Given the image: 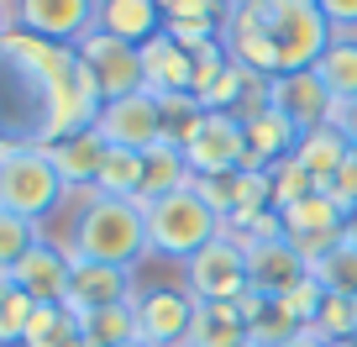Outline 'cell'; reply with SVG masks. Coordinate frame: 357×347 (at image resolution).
<instances>
[{
	"label": "cell",
	"mask_w": 357,
	"mask_h": 347,
	"mask_svg": "<svg viewBox=\"0 0 357 347\" xmlns=\"http://www.w3.org/2000/svg\"><path fill=\"white\" fill-rule=\"evenodd\" d=\"M68 253L84 263H111V269H137L147 258V205L126 195H89L84 211L74 216Z\"/></svg>",
	"instance_id": "1"
},
{
	"label": "cell",
	"mask_w": 357,
	"mask_h": 347,
	"mask_svg": "<svg viewBox=\"0 0 357 347\" xmlns=\"http://www.w3.org/2000/svg\"><path fill=\"white\" fill-rule=\"evenodd\" d=\"M226 232L221 211L205 200L200 190H178V195H163V200H147V253L153 258H195L200 247H211L215 237Z\"/></svg>",
	"instance_id": "2"
},
{
	"label": "cell",
	"mask_w": 357,
	"mask_h": 347,
	"mask_svg": "<svg viewBox=\"0 0 357 347\" xmlns=\"http://www.w3.org/2000/svg\"><path fill=\"white\" fill-rule=\"evenodd\" d=\"M63 190L68 184L58 179V168H53L43 142H6L0 147V205L6 211H16V216L43 226L58 211Z\"/></svg>",
	"instance_id": "3"
},
{
	"label": "cell",
	"mask_w": 357,
	"mask_h": 347,
	"mask_svg": "<svg viewBox=\"0 0 357 347\" xmlns=\"http://www.w3.org/2000/svg\"><path fill=\"white\" fill-rule=\"evenodd\" d=\"M257 11H263V27L273 37V53H279V74L315 68L336 37L331 22L315 11V0H257Z\"/></svg>",
	"instance_id": "4"
},
{
	"label": "cell",
	"mask_w": 357,
	"mask_h": 347,
	"mask_svg": "<svg viewBox=\"0 0 357 347\" xmlns=\"http://www.w3.org/2000/svg\"><path fill=\"white\" fill-rule=\"evenodd\" d=\"M184 290L200 305H231L247 290V253L236 237H215L211 247H200L195 258H184Z\"/></svg>",
	"instance_id": "5"
},
{
	"label": "cell",
	"mask_w": 357,
	"mask_h": 347,
	"mask_svg": "<svg viewBox=\"0 0 357 347\" xmlns=\"http://www.w3.org/2000/svg\"><path fill=\"white\" fill-rule=\"evenodd\" d=\"M184 158H190L195 179H215V174H236L247 168V132L236 111H205L195 132L184 137Z\"/></svg>",
	"instance_id": "6"
},
{
	"label": "cell",
	"mask_w": 357,
	"mask_h": 347,
	"mask_svg": "<svg viewBox=\"0 0 357 347\" xmlns=\"http://www.w3.org/2000/svg\"><path fill=\"white\" fill-rule=\"evenodd\" d=\"M95 6L100 0H11V27L37 43L79 47L95 32Z\"/></svg>",
	"instance_id": "7"
},
{
	"label": "cell",
	"mask_w": 357,
	"mask_h": 347,
	"mask_svg": "<svg viewBox=\"0 0 357 347\" xmlns=\"http://www.w3.org/2000/svg\"><path fill=\"white\" fill-rule=\"evenodd\" d=\"M95 132L105 137V147H126V153H147L153 142H163V105L153 90L105 101L95 116Z\"/></svg>",
	"instance_id": "8"
},
{
	"label": "cell",
	"mask_w": 357,
	"mask_h": 347,
	"mask_svg": "<svg viewBox=\"0 0 357 347\" xmlns=\"http://www.w3.org/2000/svg\"><path fill=\"white\" fill-rule=\"evenodd\" d=\"M79 64L89 68L100 101H121V95L147 90V84H142V53H137L132 43L105 37V32H89L84 43H79Z\"/></svg>",
	"instance_id": "9"
},
{
	"label": "cell",
	"mask_w": 357,
	"mask_h": 347,
	"mask_svg": "<svg viewBox=\"0 0 357 347\" xmlns=\"http://www.w3.org/2000/svg\"><path fill=\"white\" fill-rule=\"evenodd\" d=\"M68 279H74V253L47 232L26 247V258L11 269V284L22 295H32V305H63L68 300Z\"/></svg>",
	"instance_id": "10"
},
{
	"label": "cell",
	"mask_w": 357,
	"mask_h": 347,
	"mask_svg": "<svg viewBox=\"0 0 357 347\" xmlns=\"http://www.w3.org/2000/svg\"><path fill=\"white\" fill-rule=\"evenodd\" d=\"M242 253H247V284L263 290L268 300H279L294 284L310 279V258H305L289 237H263V242H247Z\"/></svg>",
	"instance_id": "11"
},
{
	"label": "cell",
	"mask_w": 357,
	"mask_h": 347,
	"mask_svg": "<svg viewBox=\"0 0 357 347\" xmlns=\"http://www.w3.org/2000/svg\"><path fill=\"white\" fill-rule=\"evenodd\" d=\"M279 221H284V237H289V242L300 247L310 263H315L321 253H331V247L347 237V211L331 200V195H321V190H315L310 200L279 211Z\"/></svg>",
	"instance_id": "12"
},
{
	"label": "cell",
	"mask_w": 357,
	"mask_h": 347,
	"mask_svg": "<svg viewBox=\"0 0 357 347\" xmlns=\"http://www.w3.org/2000/svg\"><path fill=\"white\" fill-rule=\"evenodd\" d=\"M263 105H273L279 116H289L300 132H315V126H326V116H331V95H326V84L315 79V68H294V74H273L263 79Z\"/></svg>",
	"instance_id": "13"
},
{
	"label": "cell",
	"mask_w": 357,
	"mask_h": 347,
	"mask_svg": "<svg viewBox=\"0 0 357 347\" xmlns=\"http://www.w3.org/2000/svg\"><path fill=\"white\" fill-rule=\"evenodd\" d=\"M195 321L190 290H137V342L147 347H184Z\"/></svg>",
	"instance_id": "14"
},
{
	"label": "cell",
	"mask_w": 357,
	"mask_h": 347,
	"mask_svg": "<svg viewBox=\"0 0 357 347\" xmlns=\"http://www.w3.org/2000/svg\"><path fill=\"white\" fill-rule=\"evenodd\" d=\"M242 132H247V168H279L300 153V126L289 116H279L273 105L242 111Z\"/></svg>",
	"instance_id": "15"
},
{
	"label": "cell",
	"mask_w": 357,
	"mask_h": 347,
	"mask_svg": "<svg viewBox=\"0 0 357 347\" xmlns=\"http://www.w3.org/2000/svg\"><path fill=\"white\" fill-rule=\"evenodd\" d=\"M137 300V284L132 269H111V263H84L74 258V279H68V311L89 316V311H105V305H126Z\"/></svg>",
	"instance_id": "16"
},
{
	"label": "cell",
	"mask_w": 357,
	"mask_h": 347,
	"mask_svg": "<svg viewBox=\"0 0 357 347\" xmlns=\"http://www.w3.org/2000/svg\"><path fill=\"white\" fill-rule=\"evenodd\" d=\"M43 147H47L58 179H63L68 190H89V195H95L100 163H105V153H111L105 137L95 132V126H84V132H63V137H53V142H43Z\"/></svg>",
	"instance_id": "17"
},
{
	"label": "cell",
	"mask_w": 357,
	"mask_h": 347,
	"mask_svg": "<svg viewBox=\"0 0 357 347\" xmlns=\"http://www.w3.org/2000/svg\"><path fill=\"white\" fill-rule=\"evenodd\" d=\"M137 53H142V84L153 95H195V53H184L168 32H158Z\"/></svg>",
	"instance_id": "18"
},
{
	"label": "cell",
	"mask_w": 357,
	"mask_h": 347,
	"mask_svg": "<svg viewBox=\"0 0 357 347\" xmlns=\"http://www.w3.org/2000/svg\"><path fill=\"white\" fill-rule=\"evenodd\" d=\"M163 0H100L95 6V32L116 37V43H153L158 32H163Z\"/></svg>",
	"instance_id": "19"
},
{
	"label": "cell",
	"mask_w": 357,
	"mask_h": 347,
	"mask_svg": "<svg viewBox=\"0 0 357 347\" xmlns=\"http://www.w3.org/2000/svg\"><path fill=\"white\" fill-rule=\"evenodd\" d=\"M190 184H195V168H190V158H184V147H178V142H168V137H163V142H153L142 153V205L190 190Z\"/></svg>",
	"instance_id": "20"
},
{
	"label": "cell",
	"mask_w": 357,
	"mask_h": 347,
	"mask_svg": "<svg viewBox=\"0 0 357 347\" xmlns=\"http://www.w3.org/2000/svg\"><path fill=\"white\" fill-rule=\"evenodd\" d=\"M252 342V326L236 316V305H200L195 300V321L184 347H247Z\"/></svg>",
	"instance_id": "21"
},
{
	"label": "cell",
	"mask_w": 357,
	"mask_h": 347,
	"mask_svg": "<svg viewBox=\"0 0 357 347\" xmlns=\"http://www.w3.org/2000/svg\"><path fill=\"white\" fill-rule=\"evenodd\" d=\"M294 158L315 174V184H331L336 174H342V163L352 158V142H347L336 126H315V132L300 137V153H294Z\"/></svg>",
	"instance_id": "22"
},
{
	"label": "cell",
	"mask_w": 357,
	"mask_h": 347,
	"mask_svg": "<svg viewBox=\"0 0 357 347\" xmlns=\"http://www.w3.org/2000/svg\"><path fill=\"white\" fill-rule=\"evenodd\" d=\"M84 342V316L68 305H37L22 347H79Z\"/></svg>",
	"instance_id": "23"
},
{
	"label": "cell",
	"mask_w": 357,
	"mask_h": 347,
	"mask_svg": "<svg viewBox=\"0 0 357 347\" xmlns=\"http://www.w3.org/2000/svg\"><path fill=\"white\" fill-rule=\"evenodd\" d=\"M315 79L331 101H357V37H331V47L315 64Z\"/></svg>",
	"instance_id": "24"
},
{
	"label": "cell",
	"mask_w": 357,
	"mask_h": 347,
	"mask_svg": "<svg viewBox=\"0 0 357 347\" xmlns=\"http://www.w3.org/2000/svg\"><path fill=\"white\" fill-rule=\"evenodd\" d=\"M310 279L321 284L326 295H357V242H336L331 253H321L310 263Z\"/></svg>",
	"instance_id": "25"
},
{
	"label": "cell",
	"mask_w": 357,
	"mask_h": 347,
	"mask_svg": "<svg viewBox=\"0 0 357 347\" xmlns=\"http://www.w3.org/2000/svg\"><path fill=\"white\" fill-rule=\"evenodd\" d=\"M95 195H126V200H142V153L111 147L105 163H100V179H95Z\"/></svg>",
	"instance_id": "26"
},
{
	"label": "cell",
	"mask_w": 357,
	"mask_h": 347,
	"mask_svg": "<svg viewBox=\"0 0 357 347\" xmlns=\"http://www.w3.org/2000/svg\"><path fill=\"white\" fill-rule=\"evenodd\" d=\"M84 337H89V342H100V347L132 342V337H137V300L105 305V311H89V316H84Z\"/></svg>",
	"instance_id": "27"
},
{
	"label": "cell",
	"mask_w": 357,
	"mask_h": 347,
	"mask_svg": "<svg viewBox=\"0 0 357 347\" xmlns=\"http://www.w3.org/2000/svg\"><path fill=\"white\" fill-rule=\"evenodd\" d=\"M310 332L321 337L326 347L352 342V337H357V295H326V300H321V316H315Z\"/></svg>",
	"instance_id": "28"
},
{
	"label": "cell",
	"mask_w": 357,
	"mask_h": 347,
	"mask_svg": "<svg viewBox=\"0 0 357 347\" xmlns=\"http://www.w3.org/2000/svg\"><path fill=\"white\" fill-rule=\"evenodd\" d=\"M32 295H22L11 284V274H0V347H22L26 326H32Z\"/></svg>",
	"instance_id": "29"
},
{
	"label": "cell",
	"mask_w": 357,
	"mask_h": 347,
	"mask_svg": "<svg viewBox=\"0 0 357 347\" xmlns=\"http://www.w3.org/2000/svg\"><path fill=\"white\" fill-rule=\"evenodd\" d=\"M37 237H43V226H37V221H26V216H16V211L0 205V274H11Z\"/></svg>",
	"instance_id": "30"
},
{
	"label": "cell",
	"mask_w": 357,
	"mask_h": 347,
	"mask_svg": "<svg viewBox=\"0 0 357 347\" xmlns=\"http://www.w3.org/2000/svg\"><path fill=\"white\" fill-rule=\"evenodd\" d=\"M268 179H273V211H289V205H300V200H310L321 184H315V174L300 163V158H289V163H279V168H268Z\"/></svg>",
	"instance_id": "31"
},
{
	"label": "cell",
	"mask_w": 357,
	"mask_h": 347,
	"mask_svg": "<svg viewBox=\"0 0 357 347\" xmlns=\"http://www.w3.org/2000/svg\"><path fill=\"white\" fill-rule=\"evenodd\" d=\"M231 0H163L168 22H226Z\"/></svg>",
	"instance_id": "32"
},
{
	"label": "cell",
	"mask_w": 357,
	"mask_h": 347,
	"mask_svg": "<svg viewBox=\"0 0 357 347\" xmlns=\"http://www.w3.org/2000/svg\"><path fill=\"white\" fill-rule=\"evenodd\" d=\"M315 11L331 22L336 37H357V0H315Z\"/></svg>",
	"instance_id": "33"
},
{
	"label": "cell",
	"mask_w": 357,
	"mask_h": 347,
	"mask_svg": "<svg viewBox=\"0 0 357 347\" xmlns=\"http://www.w3.org/2000/svg\"><path fill=\"white\" fill-rule=\"evenodd\" d=\"M326 126H336V132H342L347 142L357 147V101H336L331 116H326Z\"/></svg>",
	"instance_id": "34"
},
{
	"label": "cell",
	"mask_w": 357,
	"mask_h": 347,
	"mask_svg": "<svg viewBox=\"0 0 357 347\" xmlns=\"http://www.w3.org/2000/svg\"><path fill=\"white\" fill-rule=\"evenodd\" d=\"M11 32H16V27H11V0H0V43H6Z\"/></svg>",
	"instance_id": "35"
},
{
	"label": "cell",
	"mask_w": 357,
	"mask_h": 347,
	"mask_svg": "<svg viewBox=\"0 0 357 347\" xmlns=\"http://www.w3.org/2000/svg\"><path fill=\"white\" fill-rule=\"evenodd\" d=\"M284 347H326V342H321V337H315V332H300V337H294V342H284Z\"/></svg>",
	"instance_id": "36"
},
{
	"label": "cell",
	"mask_w": 357,
	"mask_h": 347,
	"mask_svg": "<svg viewBox=\"0 0 357 347\" xmlns=\"http://www.w3.org/2000/svg\"><path fill=\"white\" fill-rule=\"evenodd\" d=\"M347 242H357V211L347 216Z\"/></svg>",
	"instance_id": "37"
},
{
	"label": "cell",
	"mask_w": 357,
	"mask_h": 347,
	"mask_svg": "<svg viewBox=\"0 0 357 347\" xmlns=\"http://www.w3.org/2000/svg\"><path fill=\"white\" fill-rule=\"evenodd\" d=\"M121 347H147V342H137V337H132V342H121Z\"/></svg>",
	"instance_id": "38"
},
{
	"label": "cell",
	"mask_w": 357,
	"mask_h": 347,
	"mask_svg": "<svg viewBox=\"0 0 357 347\" xmlns=\"http://www.w3.org/2000/svg\"><path fill=\"white\" fill-rule=\"evenodd\" d=\"M79 347H100V342H89V337H84V342H79Z\"/></svg>",
	"instance_id": "39"
},
{
	"label": "cell",
	"mask_w": 357,
	"mask_h": 347,
	"mask_svg": "<svg viewBox=\"0 0 357 347\" xmlns=\"http://www.w3.org/2000/svg\"><path fill=\"white\" fill-rule=\"evenodd\" d=\"M247 347H257V342H247Z\"/></svg>",
	"instance_id": "40"
},
{
	"label": "cell",
	"mask_w": 357,
	"mask_h": 347,
	"mask_svg": "<svg viewBox=\"0 0 357 347\" xmlns=\"http://www.w3.org/2000/svg\"><path fill=\"white\" fill-rule=\"evenodd\" d=\"M0 147H6V142H0Z\"/></svg>",
	"instance_id": "41"
}]
</instances>
